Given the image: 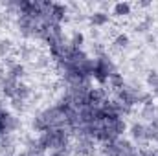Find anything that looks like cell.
Returning <instances> with one entry per match:
<instances>
[{
    "instance_id": "277c9868",
    "label": "cell",
    "mask_w": 158,
    "mask_h": 156,
    "mask_svg": "<svg viewBox=\"0 0 158 156\" xmlns=\"http://www.w3.org/2000/svg\"><path fill=\"white\" fill-rule=\"evenodd\" d=\"M127 42H129V39L125 35H120L118 39H116V44H118V46H127Z\"/></svg>"
},
{
    "instance_id": "6da1fadb",
    "label": "cell",
    "mask_w": 158,
    "mask_h": 156,
    "mask_svg": "<svg viewBox=\"0 0 158 156\" xmlns=\"http://www.w3.org/2000/svg\"><path fill=\"white\" fill-rule=\"evenodd\" d=\"M109 20V17L105 15V13H96L92 17V24H96V26H101V24H105Z\"/></svg>"
},
{
    "instance_id": "7a4b0ae2",
    "label": "cell",
    "mask_w": 158,
    "mask_h": 156,
    "mask_svg": "<svg viewBox=\"0 0 158 156\" xmlns=\"http://www.w3.org/2000/svg\"><path fill=\"white\" fill-rule=\"evenodd\" d=\"M132 136L134 138H145V127L143 125H134L132 127Z\"/></svg>"
},
{
    "instance_id": "3957f363",
    "label": "cell",
    "mask_w": 158,
    "mask_h": 156,
    "mask_svg": "<svg viewBox=\"0 0 158 156\" xmlns=\"http://www.w3.org/2000/svg\"><path fill=\"white\" fill-rule=\"evenodd\" d=\"M114 11H116V15H127L131 11V7L127 4H118V6L114 7Z\"/></svg>"
},
{
    "instance_id": "5b68a950",
    "label": "cell",
    "mask_w": 158,
    "mask_h": 156,
    "mask_svg": "<svg viewBox=\"0 0 158 156\" xmlns=\"http://www.w3.org/2000/svg\"><path fill=\"white\" fill-rule=\"evenodd\" d=\"M7 44H9V42H7V40H0V55H2V53H4V51L7 50Z\"/></svg>"
}]
</instances>
